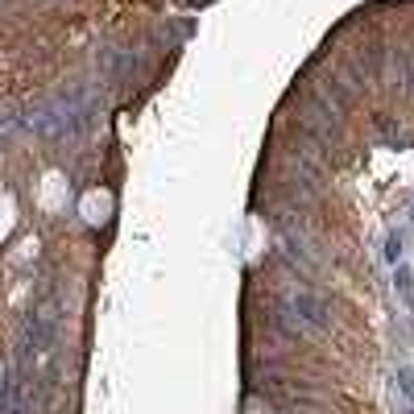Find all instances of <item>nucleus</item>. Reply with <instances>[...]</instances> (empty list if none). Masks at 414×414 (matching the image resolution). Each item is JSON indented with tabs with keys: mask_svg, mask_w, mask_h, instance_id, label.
Here are the masks:
<instances>
[{
	"mask_svg": "<svg viewBox=\"0 0 414 414\" xmlns=\"http://www.w3.org/2000/svg\"><path fill=\"white\" fill-rule=\"evenodd\" d=\"M294 311H299V319H303L307 328H315V332L328 328V307H323L315 294H294Z\"/></svg>",
	"mask_w": 414,
	"mask_h": 414,
	"instance_id": "f257e3e1",
	"label": "nucleus"
},
{
	"mask_svg": "<svg viewBox=\"0 0 414 414\" xmlns=\"http://www.w3.org/2000/svg\"><path fill=\"white\" fill-rule=\"evenodd\" d=\"M386 257H390V261H402V232H390V241H386Z\"/></svg>",
	"mask_w": 414,
	"mask_h": 414,
	"instance_id": "f03ea898",
	"label": "nucleus"
},
{
	"mask_svg": "<svg viewBox=\"0 0 414 414\" xmlns=\"http://www.w3.org/2000/svg\"><path fill=\"white\" fill-rule=\"evenodd\" d=\"M398 382H402V390H406V394H411V398H414V377H411V373H402Z\"/></svg>",
	"mask_w": 414,
	"mask_h": 414,
	"instance_id": "7ed1b4c3",
	"label": "nucleus"
}]
</instances>
